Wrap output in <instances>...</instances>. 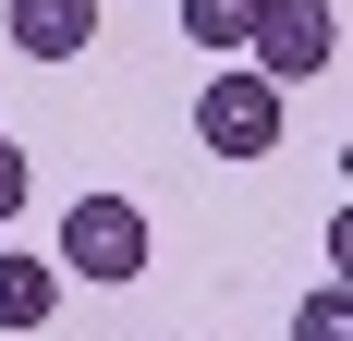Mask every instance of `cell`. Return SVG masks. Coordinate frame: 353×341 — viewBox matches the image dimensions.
Returning <instances> with one entry per match:
<instances>
[{"mask_svg":"<svg viewBox=\"0 0 353 341\" xmlns=\"http://www.w3.org/2000/svg\"><path fill=\"white\" fill-rule=\"evenodd\" d=\"M25 183H37V159H25V146H12V135H0V220L25 207Z\"/></svg>","mask_w":353,"mask_h":341,"instance_id":"8","label":"cell"},{"mask_svg":"<svg viewBox=\"0 0 353 341\" xmlns=\"http://www.w3.org/2000/svg\"><path fill=\"white\" fill-rule=\"evenodd\" d=\"M49 269L98 280V293L146 280V207H134V195H73V207H61V256H49Z\"/></svg>","mask_w":353,"mask_h":341,"instance_id":"1","label":"cell"},{"mask_svg":"<svg viewBox=\"0 0 353 341\" xmlns=\"http://www.w3.org/2000/svg\"><path fill=\"white\" fill-rule=\"evenodd\" d=\"M244 25H256V0H183V37H195V49H244Z\"/></svg>","mask_w":353,"mask_h":341,"instance_id":"6","label":"cell"},{"mask_svg":"<svg viewBox=\"0 0 353 341\" xmlns=\"http://www.w3.org/2000/svg\"><path fill=\"white\" fill-rule=\"evenodd\" d=\"M49 305H61V269L25 256V244H0V329H49Z\"/></svg>","mask_w":353,"mask_h":341,"instance_id":"5","label":"cell"},{"mask_svg":"<svg viewBox=\"0 0 353 341\" xmlns=\"http://www.w3.org/2000/svg\"><path fill=\"white\" fill-rule=\"evenodd\" d=\"M329 49H341V25H329V0H256L244 25V73H268V86H305V73H329Z\"/></svg>","mask_w":353,"mask_h":341,"instance_id":"3","label":"cell"},{"mask_svg":"<svg viewBox=\"0 0 353 341\" xmlns=\"http://www.w3.org/2000/svg\"><path fill=\"white\" fill-rule=\"evenodd\" d=\"M0 12H12L25 61H85V37H98V0H0Z\"/></svg>","mask_w":353,"mask_h":341,"instance_id":"4","label":"cell"},{"mask_svg":"<svg viewBox=\"0 0 353 341\" xmlns=\"http://www.w3.org/2000/svg\"><path fill=\"white\" fill-rule=\"evenodd\" d=\"M292 341H353V293H341V280H317V293H305Z\"/></svg>","mask_w":353,"mask_h":341,"instance_id":"7","label":"cell"},{"mask_svg":"<svg viewBox=\"0 0 353 341\" xmlns=\"http://www.w3.org/2000/svg\"><path fill=\"white\" fill-rule=\"evenodd\" d=\"M292 122V98L268 86V73H208L195 86V135H208V159H268Z\"/></svg>","mask_w":353,"mask_h":341,"instance_id":"2","label":"cell"}]
</instances>
